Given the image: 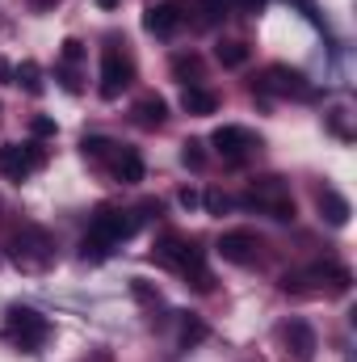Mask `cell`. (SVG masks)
I'll return each instance as SVG.
<instances>
[{"instance_id": "1", "label": "cell", "mask_w": 357, "mask_h": 362, "mask_svg": "<svg viewBox=\"0 0 357 362\" xmlns=\"http://www.w3.org/2000/svg\"><path fill=\"white\" fill-rule=\"evenodd\" d=\"M139 232V219L131 215V211H114V206H101L97 215H92V228L89 236L80 240V257L85 262H105L122 240H131Z\"/></svg>"}, {"instance_id": "2", "label": "cell", "mask_w": 357, "mask_h": 362, "mask_svg": "<svg viewBox=\"0 0 357 362\" xmlns=\"http://www.w3.org/2000/svg\"><path fill=\"white\" fill-rule=\"evenodd\" d=\"M4 337H8L17 350L34 354V350H38V346L51 337V320H47L42 312L25 308V303H13V308L4 312Z\"/></svg>"}, {"instance_id": "3", "label": "cell", "mask_w": 357, "mask_h": 362, "mask_svg": "<svg viewBox=\"0 0 357 362\" xmlns=\"http://www.w3.org/2000/svg\"><path fill=\"white\" fill-rule=\"evenodd\" d=\"M131 81H135V59H131L126 42L109 38L101 47V97L105 101L122 97V89H131Z\"/></svg>"}, {"instance_id": "4", "label": "cell", "mask_w": 357, "mask_h": 362, "mask_svg": "<svg viewBox=\"0 0 357 362\" xmlns=\"http://www.w3.org/2000/svg\"><path fill=\"white\" fill-rule=\"evenodd\" d=\"M244 206H257V211H265L273 219H282V223H290L294 219V198H290V189H286V181L282 177H261L244 198H240Z\"/></svg>"}, {"instance_id": "5", "label": "cell", "mask_w": 357, "mask_h": 362, "mask_svg": "<svg viewBox=\"0 0 357 362\" xmlns=\"http://www.w3.org/2000/svg\"><path fill=\"white\" fill-rule=\"evenodd\" d=\"M8 257H13L21 270H47V266L55 262V245H51V236H47L42 228H25L21 236H13Z\"/></svg>"}, {"instance_id": "6", "label": "cell", "mask_w": 357, "mask_h": 362, "mask_svg": "<svg viewBox=\"0 0 357 362\" xmlns=\"http://www.w3.org/2000/svg\"><path fill=\"white\" fill-rule=\"evenodd\" d=\"M47 165V148L42 144H0V177L25 181L30 173H38Z\"/></svg>"}, {"instance_id": "7", "label": "cell", "mask_w": 357, "mask_h": 362, "mask_svg": "<svg viewBox=\"0 0 357 362\" xmlns=\"http://www.w3.org/2000/svg\"><path fill=\"white\" fill-rule=\"evenodd\" d=\"M210 144H214V152L227 160V165H244L257 148H261V139L248 131V127H236V122H227V127H219L214 135H210Z\"/></svg>"}, {"instance_id": "8", "label": "cell", "mask_w": 357, "mask_h": 362, "mask_svg": "<svg viewBox=\"0 0 357 362\" xmlns=\"http://www.w3.org/2000/svg\"><path fill=\"white\" fill-rule=\"evenodd\" d=\"M257 93H269V97H311V85H307V76L303 72H294V68H286V64H273L261 72V81L253 85Z\"/></svg>"}, {"instance_id": "9", "label": "cell", "mask_w": 357, "mask_h": 362, "mask_svg": "<svg viewBox=\"0 0 357 362\" xmlns=\"http://www.w3.org/2000/svg\"><path fill=\"white\" fill-rule=\"evenodd\" d=\"M185 17H189V4L185 0H160V4H152L143 13V30L156 34V38H173L181 25H185Z\"/></svg>"}, {"instance_id": "10", "label": "cell", "mask_w": 357, "mask_h": 362, "mask_svg": "<svg viewBox=\"0 0 357 362\" xmlns=\"http://www.w3.org/2000/svg\"><path fill=\"white\" fill-rule=\"evenodd\" d=\"M257 249H261V240H257L248 228H236V232H223V236H219V253H223V262H231V266H248V262L257 257Z\"/></svg>"}, {"instance_id": "11", "label": "cell", "mask_w": 357, "mask_h": 362, "mask_svg": "<svg viewBox=\"0 0 357 362\" xmlns=\"http://www.w3.org/2000/svg\"><path fill=\"white\" fill-rule=\"evenodd\" d=\"M282 341L294 350L298 362H311V354H315V333H311L307 320H286V325H282Z\"/></svg>"}, {"instance_id": "12", "label": "cell", "mask_w": 357, "mask_h": 362, "mask_svg": "<svg viewBox=\"0 0 357 362\" xmlns=\"http://www.w3.org/2000/svg\"><path fill=\"white\" fill-rule=\"evenodd\" d=\"M131 114H135V122H139L143 131H156V127H164V122H169V105H164V97H156V93L139 97Z\"/></svg>"}, {"instance_id": "13", "label": "cell", "mask_w": 357, "mask_h": 362, "mask_svg": "<svg viewBox=\"0 0 357 362\" xmlns=\"http://www.w3.org/2000/svg\"><path fill=\"white\" fill-rule=\"evenodd\" d=\"M109 165H114V177L126 181V185L143 181V156H139L135 148H122V144H118V152L109 156Z\"/></svg>"}, {"instance_id": "14", "label": "cell", "mask_w": 357, "mask_h": 362, "mask_svg": "<svg viewBox=\"0 0 357 362\" xmlns=\"http://www.w3.org/2000/svg\"><path fill=\"white\" fill-rule=\"evenodd\" d=\"M320 211H324V219L332 228H345L349 223V198L337 194V189H320Z\"/></svg>"}, {"instance_id": "15", "label": "cell", "mask_w": 357, "mask_h": 362, "mask_svg": "<svg viewBox=\"0 0 357 362\" xmlns=\"http://www.w3.org/2000/svg\"><path fill=\"white\" fill-rule=\"evenodd\" d=\"M181 105H185L189 114L202 118V114H214V110H219V97H214L210 89H202V85H189V89L181 93Z\"/></svg>"}, {"instance_id": "16", "label": "cell", "mask_w": 357, "mask_h": 362, "mask_svg": "<svg viewBox=\"0 0 357 362\" xmlns=\"http://www.w3.org/2000/svg\"><path fill=\"white\" fill-rule=\"evenodd\" d=\"M248 55H253L248 42H219V47H214V59H219L223 68H244Z\"/></svg>"}, {"instance_id": "17", "label": "cell", "mask_w": 357, "mask_h": 362, "mask_svg": "<svg viewBox=\"0 0 357 362\" xmlns=\"http://www.w3.org/2000/svg\"><path fill=\"white\" fill-rule=\"evenodd\" d=\"M193 13H198V25H219L231 13V4L227 0H193Z\"/></svg>"}, {"instance_id": "18", "label": "cell", "mask_w": 357, "mask_h": 362, "mask_svg": "<svg viewBox=\"0 0 357 362\" xmlns=\"http://www.w3.org/2000/svg\"><path fill=\"white\" fill-rule=\"evenodd\" d=\"M13 85H21L25 93H34V97H38V93H42V72H38V64H34V59H25L21 68H13Z\"/></svg>"}, {"instance_id": "19", "label": "cell", "mask_w": 357, "mask_h": 362, "mask_svg": "<svg viewBox=\"0 0 357 362\" xmlns=\"http://www.w3.org/2000/svg\"><path fill=\"white\" fill-rule=\"evenodd\" d=\"M80 152H85L89 160H109V156L118 152V144L105 139V135H85V139H80Z\"/></svg>"}, {"instance_id": "20", "label": "cell", "mask_w": 357, "mask_h": 362, "mask_svg": "<svg viewBox=\"0 0 357 362\" xmlns=\"http://www.w3.org/2000/svg\"><path fill=\"white\" fill-rule=\"evenodd\" d=\"M206 333H210V329H206L198 316H185V320H181V346H185V350L198 346V341H206Z\"/></svg>"}, {"instance_id": "21", "label": "cell", "mask_w": 357, "mask_h": 362, "mask_svg": "<svg viewBox=\"0 0 357 362\" xmlns=\"http://www.w3.org/2000/svg\"><path fill=\"white\" fill-rule=\"evenodd\" d=\"M173 72H177V76H193L189 85H198V81H202V59H198V55H177V59H173Z\"/></svg>"}, {"instance_id": "22", "label": "cell", "mask_w": 357, "mask_h": 362, "mask_svg": "<svg viewBox=\"0 0 357 362\" xmlns=\"http://www.w3.org/2000/svg\"><path fill=\"white\" fill-rule=\"evenodd\" d=\"M181 148H185V152H181V160H185L189 169H202V165H206V152H202V144H198V139H185Z\"/></svg>"}, {"instance_id": "23", "label": "cell", "mask_w": 357, "mask_h": 362, "mask_svg": "<svg viewBox=\"0 0 357 362\" xmlns=\"http://www.w3.org/2000/svg\"><path fill=\"white\" fill-rule=\"evenodd\" d=\"M59 59H63V68H76V64L85 59V47H80L76 38H68V42H63V51H59Z\"/></svg>"}, {"instance_id": "24", "label": "cell", "mask_w": 357, "mask_h": 362, "mask_svg": "<svg viewBox=\"0 0 357 362\" xmlns=\"http://www.w3.org/2000/svg\"><path fill=\"white\" fill-rule=\"evenodd\" d=\"M131 291H135V299H143V303H160V291H152L143 278H131Z\"/></svg>"}, {"instance_id": "25", "label": "cell", "mask_w": 357, "mask_h": 362, "mask_svg": "<svg viewBox=\"0 0 357 362\" xmlns=\"http://www.w3.org/2000/svg\"><path fill=\"white\" fill-rule=\"evenodd\" d=\"M227 206H231V198H227V194H219V189H210V194H206V211H210V215H223Z\"/></svg>"}, {"instance_id": "26", "label": "cell", "mask_w": 357, "mask_h": 362, "mask_svg": "<svg viewBox=\"0 0 357 362\" xmlns=\"http://www.w3.org/2000/svg\"><path fill=\"white\" fill-rule=\"evenodd\" d=\"M231 4V13H261L265 8V0H227Z\"/></svg>"}, {"instance_id": "27", "label": "cell", "mask_w": 357, "mask_h": 362, "mask_svg": "<svg viewBox=\"0 0 357 362\" xmlns=\"http://www.w3.org/2000/svg\"><path fill=\"white\" fill-rule=\"evenodd\" d=\"M332 131H337L341 139H353V131L345 127V110H332Z\"/></svg>"}, {"instance_id": "28", "label": "cell", "mask_w": 357, "mask_h": 362, "mask_svg": "<svg viewBox=\"0 0 357 362\" xmlns=\"http://www.w3.org/2000/svg\"><path fill=\"white\" fill-rule=\"evenodd\" d=\"M34 135H55V122L51 118H34Z\"/></svg>"}, {"instance_id": "29", "label": "cell", "mask_w": 357, "mask_h": 362, "mask_svg": "<svg viewBox=\"0 0 357 362\" xmlns=\"http://www.w3.org/2000/svg\"><path fill=\"white\" fill-rule=\"evenodd\" d=\"M198 202H202V198H198V189H181V206H189V211H193Z\"/></svg>"}, {"instance_id": "30", "label": "cell", "mask_w": 357, "mask_h": 362, "mask_svg": "<svg viewBox=\"0 0 357 362\" xmlns=\"http://www.w3.org/2000/svg\"><path fill=\"white\" fill-rule=\"evenodd\" d=\"M0 81H4V85H13V68H8L4 59H0Z\"/></svg>"}, {"instance_id": "31", "label": "cell", "mask_w": 357, "mask_h": 362, "mask_svg": "<svg viewBox=\"0 0 357 362\" xmlns=\"http://www.w3.org/2000/svg\"><path fill=\"white\" fill-rule=\"evenodd\" d=\"M34 8H51V4H59V0H30Z\"/></svg>"}, {"instance_id": "32", "label": "cell", "mask_w": 357, "mask_h": 362, "mask_svg": "<svg viewBox=\"0 0 357 362\" xmlns=\"http://www.w3.org/2000/svg\"><path fill=\"white\" fill-rule=\"evenodd\" d=\"M97 4H101V8H118V0H97Z\"/></svg>"}]
</instances>
